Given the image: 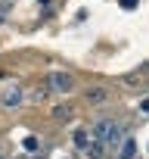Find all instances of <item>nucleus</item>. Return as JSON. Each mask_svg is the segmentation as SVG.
Instances as JSON below:
<instances>
[{
    "label": "nucleus",
    "mask_w": 149,
    "mask_h": 159,
    "mask_svg": "<svg viewBox=\"0 0 149 159\" xmlns=\"http://www.w3.org/2000/svg\"><path fill=\"white\" fill-rule=\"evenodd\" d=\"M134 153H137V140H134V137H124V140L118 143V156H121V159H134Z\"/></svg>",
    "instance_id": "nucleus-6"
},
{
    "label": "nucleus",
    "mask_w": 149,
    "mask_h": 159,
    "mask_svg": "<svg viewBox=\"0 0 149 159\" xmlns=\"http://www.w3.org/2000/svg\"><path fill=\"white\" fill-rule=\"evenodd\" d=\"M0 103H3L6 109H16V106H22V103H25V94H22V88H3V91H0Z\"/></svg>",
    "instance_id": "nucleus-2"
},
{
    "label": "nucleus",
    "mask_w": 149,
    "mask_h": 159,
    "mask_svg": "<svg viewBox=\"0 0 149 159\" xmlns=\"http://www.w3.org/2000/svg\"><path fill=\"white\" fill-rule=\"evenodd\" d=\"M0 159H3V156H0Z\"/></svg>",
    "instance_id": "nucleus-14"
},
{
    "label": "nucleus",
    "mask_w": 149,
    "mask_h": 159,
    "mask_svg": "<svg viewBox=\"0 0 149 159\" xmlns=\"http://www.w3.org/2000/svg\"><path fill=\"white\" fill-rule=\"evenodd\" d=\"M71 140H74V147H78V150H84V143L90 140V131H87V128H74Z\"/></svg>",
    "instance_id": "nucleus-7"
},
{
    "label": "nucleus",
    "mask_w": 149,
    "mask_h": 159,
    "mask_svg": "<svg viewBox=\"0 0 149 159\" xmlns=\"http://www.w3.org/2000/svg\"><path fill=\"white\" fill-rule=\"evenodd\" d=\"M140 112H149V97H143V100H140Z\"/></svg>",
    "instance_id": "nucleus-12"
},
{
    "label": "nucleus",
    "mask_w": 149,
    "mask_h": 159,
    "mask_svg": "<svg viewBox=\"0 0 149 159\" xmlns=\"http://www.w3.org/2000/svg\"><path fill=\"white\" fill-rule=\"evenodd\" d=\"M115 128H118L115 122H109V119H100V122L93 125V131H90V134H93L96 140H103V143H109V137H112V131H115Z\"/></svg>",
    "instance_id": "nucleus-3"
},
{
    "label": "nucleus",
    "mask_w": 149,
    "mask_h": 159,
    "mask_svg": "<svg viewBox=\"0 0 149 159\" xmlns=\"http://www.w3.org/2000/svg\"><path fill=\"white\" fill-rule=\"evenodd\" d=\"M47 84H50L53 94H68V91H71V75H68V72H50Z\"/></svg>",
    "instance_id": "nucleus-1"
},
{
    "label": "nucleus",
    "mask_w": 149,
    "mask_h": 159,
    "mask_svg": "<svg viewBox=\"0 0 149 159\" xmlns=\"http://www.w3.org/2000/svg\"><path fill=\"white\" fill-rule=\"evenodd\" d=\"M3 16H6V10H3V7H0V22H3Z\"/></svg>",
    "instance_id": "nucleus-13"
},
{
    "label": "nucleus",
    "mask_w": 149,
    "mask_h": 159,
    "mask_svg": "<svg viewBox=\"0 0 149 159\" xmlns=\"http://www.w3.org/2000/svg\"><path fill=\"white\" fill-rule=\"evenodd\" d=\"M140 0H121V10H137Z\"/></svg>",
    "instance_id": "nucleus-10"
},
{
    "label": "nucleus",
    "mask_w": 149,
    "mask_h": 159,
    "mask_svg": "<svg viewBox=\"0 0 149 159\" xmlns=\"http://www.w3.org/2000/svg\"><path fill=\"white\" fill-rule=\"evenodd\" d=\"M53 119H56V122H68V119H71V109H68V106H56V109H53Z\"/></svg>",
    "instance_id": "nucleus-8"
},
{
    "label": "nucleus",
    "mask_w": 149,
    "mask_h": 159,
    "mask_svg": "<svg viewBox=\"0 0 149 159\" xmlns=\"http://www.w3.org/2000/svg\"><path fill=\"white\" fill-rule=\"evenodd\" d=\"M84 100H87L90 106H103V103H109V91H106V88H87Z\"/></svg>",
    "instance_id": "nucleus-4"
},
{
    "label": "nucleus",
    "mask_w": 149,
    "mask_h": 159,
    "mask_svg": "<svg viewBox=\"0 0 149 159\" xmlns=\"http://www.w3.org/2000/svg\"><path fill=\"white\" fill-rule=\"evenodd\" d=\"M44 97H47V88H37V91L31 94V100H44Z\"/></svg>",
    "instance_id": "nucleus-11"
},
{
    "label": "nucleus",
    "mask_w": 149,
    "mask_h": 159,
    "mask_svg": "<svg viewBox=\"0 0 149 159\" xmlns=\"http://www.w3.org/2000/svg\"><path fill=\"white\" fill-rule=\"evenodd\" d=\"M22 147H25V150H28V153H37V150H40V140H37V137H34V134H28V137H25V140H22Z\"/></svg>",
    "instance_id": "nucleus-9"
},
{
    "label": "nucleus",
    "mask_w": 149,
    "mask_h": 159,
    "mask_svg": "<svg viewBox=\"0 0 149 159\" xmlns=\"http://www.w3.org/2000/svg\"><path fill=\"white\" fill-rule=\"evenodd\" d=\"M84 156H87V159H106V143L96 140V137L87 140V143H84Z\"/></svg>",
    "instance_id": "nucleus-5"
}]
</instances>
